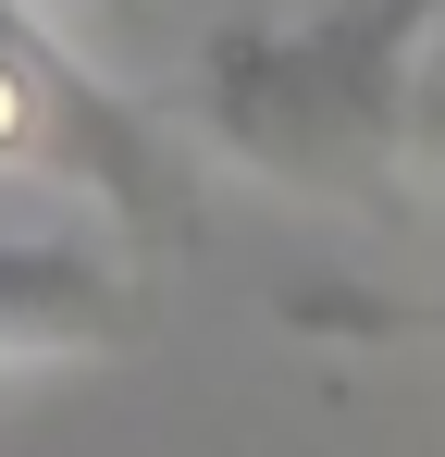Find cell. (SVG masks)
Masks as SVG:
<instances>
[{
  "label": "cell",
  "instance_id": "obj_1",
  "mask_svg": "<svg viewBox=\"0 0 445 457\" xmlns=\"http://www.w3.org/2000/svg\"><path fill=\"white\" fill-rule=\"evenodd\" d=\"M433 50L445 0H322L285 25H211V50L186 62V124L235 173L359 211L433 173V137H421Z\"/></svg>",
  "mask_w": 445,
  "mask_h": 457
},
{
  "label": "cell",
  "instance_id": "obj_2",
  "mask_svg": "<svg viewBox=\"0 0 445 457\" xmlns=\"http://www.w3.org/2000/svg\"><path fill=\"white\" fill-rule=\"evenodd\" d=\"M0 173L74 186L137 247H186V161H173V137L99 75L87 37H63L25 0H0Z\"/></svg>",
  "mask_w": 445,
  "mask_h": 457
},
{
  "label": "cell",
  "instance_id": "obj_3",
  "mask_svg": "<svg viewBox=\"0 0 445 457\" xmlns=\"http://www.w3.org/2000/svg\"><path fill=\"white\" fill-rule=\"evenodd\" d=\"M137 272L112 247L74 235H0V383L25 371H74V359H124L137 346Z\"/></svg>",
  "mask_w": 445,
  "mask_h": 457
},
{
  "label": "cell",
  "instance_id": "obj_4",
  "mask_svg": "<svg viewBox=\"0 0 445 457\" xmlns=\"http://www.w3.org/2000/svg\"><path fill=\"white\" fill-rule=\"evenodd\" d=\"M25 12H50V25H63V37H74V25H87V12H112V25H124V12H137V0H25Z\"/></svg>",
  "mask_w": 445,
  "mask_h": 457
}]
</instances>
